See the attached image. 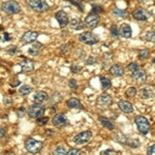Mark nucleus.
<instances>
[{
    "label": "nucleus",
    "instance_id": "f257e3e1",
    "mask_svg": "<svg viewBox=\"0 0 155 155\" xmlns=\"http://www.w3.org/2000/svg\"><path fill=\"white\" fill-rule=\"evenodd\" d=\"M1 11L6 14L7 16L11 15H16L21 12V5L16 0H6L1 3Z\"/></svg>",
    "mask_w": 155,
    "mask_h": 155
},
{
    "label": "nucleus",
    "instance_id": "f03ea898",
    "mask_svg": "<svg viewBox=\"0 0 155 155\" xmlns=\"http://www.w3.org/2000/svg\"><path fill=\"white\" fill-rule=\"evenodd\" d=\"M25 148H26V150L29 153L36 154L38 152H41V149L44 148V142L29 137V139H27L25 141Z\"/></svg>",
    "mask_w": 155,
    "mask_h": 155
},
{
    "label": "nucleus",
    "instance_id": "7ed1b4c3",
    "mask_svg": "<svg viewBox=\"0 0 155 155\" xmlns=\"http://www.w3.org/2000/svg\"><path fill=\"white\" fill-rule=\"evenodd\" d=\"M27 3L32 11L39 14L46 12L50 9V6L46 0H27Z\"/></svg>",
    "mask_w": 155,
    "mask_h": 155
},
{
    "label": "nucleus",
    "instance_id": "20e7f679",
    "mask_svg": "<svg viewBox=\"0 0 155 155\" xmlns=\"http://www.w3.org/2000/svg\"><path fill=\"white\" fill-rule=\"evenodd\" d=\"M134 123L137 124V127L139 131L142 134H149L150 129H151V124L148 121V119L144 116H136L134 117Z\"/></svg>",
    "mask_w": 155,
    "mask_h": 155
},
{
    "label": "nucleus",
    "instance_id": "39448f33",
    "mask_svg": "<svg viewBox=\"0 0 155 155\" xmlns=\"http://www.w3.org/2000/svg\"><path fill=\"white\" fill-rule=\"evenodd\" d=\"M79 41L83 44L89 45V46H93V45H96L97 42L99 41V38L96 34L92 33V32L86 31L83 32L79 35Z\"/></svg>",
    "mask_w": 155,
    "mask_h": 155
},
{
    "label": "nucleus",
    "instance_id": "423d86ee",
    "mask_svg": "<svg viewBox=\"0 0 155 155\" xmlns=\"http://www.w3.org/2000/svg\"><path fill=\"white\" fill-rule=\"evenodd\" d=\"M46 111V107L45 106H42L41 104H32L28 107V111H27V114L30 118L32 119H36L37 117L42 116Z\"/></svg>",
    "mask_w": 155,
    "mask_h": 155
},
{
    "label": "nucleus",
    "instance_id": "0eeeda50",
    "mask_svg": "<svg viewBox=\"0 0 155 155\" xmlns=\"http://www.w3.org/2000/svg\"><path fill=\"white\" fill-rule=\"evenodd\" d=\"M92 131L90 130H85V131H82L80 134H78L77 136H74V143L77 144V145H84V144H87L90 140L92 139Z\"/></svg>",
    "mask_w": 155,
    "mask_h": 155
},
{
    "label": "nucleus",
    "instance_id": "6e6552de",
    "mask_svg": "<svg viewBox=\"0 0 155 155\" xmlns=\"http://www.w3.org/2000/svg\"><path fill=\"white\" fill-rule=\"evenodd\" d=\"M99 21H101V18H99V15H95V14H89L88 16L85 18L84 20V24L85 26H87L90 29H94L98 26Z\"/></svg>",
    "mask_w": 155,
    "mask_h": 155
},
{
    "label": "nucleus",
    "instance_id": "1a4fd4ad",
    "mask_svg": "<svg viewBox=\"0 0 155 155\" xmlns=\"http://www.w3.org/2000/svg\"><path fill=\"white\" fill-rule=\"evenodd\" d=\"M150 12L145 8H137L136 11L132 12V17H134V20H137V21H147L150 18Z\"/></svg>",
    "mask_w": 155,
    "mask_h": 155
},
{
    "label": "nucleus",
    "instance_id": "9d476101",
    "mask_svg": "<svg viewBox=\"0 0 155 155\" xmlns=\"http://www.w3.org/2000/svg\"><path fill=\"white\" fill-rule=\"evenodd\" d=\"M52 123L57 128H61V127L66 126L68 122H67V119L65 118L63 113H57L52 119Z\"/></svg>",
    "mask_w": 155,
    "mask_h": 155
},
{
    "label": "nucleus",
    "instance_id": "9b49d317",
    "mask_svg": "<svg viewBox=\"0 0 155 155\" xmlns=\"http://www.w3.org/2000/svg\"><path fill=\"white\" fill-rule=\"evenodd\" d=\"M55 18H56L57 22H58L59 26L61 28H64L66 27L67 25L69 23V19H68V16L67 14L64 11H58L55 14Z\"/></svg>",
    "mask_w": 155,
    "mask_h": 155
},
{
    "label": "nucleus",
    "instance_id": "f8f14e48",
    "mask_svg": "<svg viewBox=\"0 0 155 155\" xmlns=\"http://www.w3.org/2000/svg\"><path fill=\"white\" fill-rule=\"evenodd\" d=\"M39 33L36 31H32V30H29V31L25 32L22 36L21 41L24 44H32V42H35L37 37H38Z\"/></svg>",
    "mask_w": 155,
    "mask_h": 155
},
{
    "label": "nucleus",
    "instance_id": "ddd939ff",
    "mask_svg": "<svg viewBox=\"0 0 155 155\" xmlns=\"http://www.w3.org/2000/svg\"><path fill=\"white\" fill-rule=\"evenodd\" d=\"M131 77L134 79V82H137V84H144L147 80V74L146 71L143 69H137L136 71L131 72Z\"/></svg>",
    "mask_w": 155,
    "mask_h": 155
},
{
    "label": "nucleus",
    "instance_id": "4468645a",
    "mask_svg": "<svg viewBox=\"0 0 155 155\" xmlns=\"http://www.w3.org/2000/svg\"><path fill=\"white\" fill-rule=\"evenodd\" d=\"M96 104L99 107H110L113 104V98L107 93H102L101 95H98L96 99Z\"/></svg>",
    "mask_w": 155,
    "mask_h": 155
},
{
    "label": "nucleus",
    "instance_id": "2eb2a0df",
    "mask_svg": "<svg viewBox=\"0 0 155 155\" xmlns=\"http://www.w3.org/2000/svg\"><path fill=\"white\" fill-rule=\"evenodd\" d=\"M132 35V30H131V27L129 24H122L121 26L119 27V36H121L122 38H130Z\"/></svg>",
    "mask_w": 155,
    "mask_h": 155
},
{
    "label": "nucleus",
    "instance_id": "dca6fc26",
    "mask_svg": "<svg viewBox=\"0 0 155 155\" xmlns=\"http://www.w3.org/2000/svg\"><path fill=\"white\" fill-rule=\"evenodd\" d=\"M118 107L122 112H124V113H126V114H130L134 112V107H132V104L130 101L120 99L118 101Z\"/></svg>",
    "mask_w": 155,
    "mask_h": 155
},
{
    "label": "nucleus",
    "instance_id": "f3484780",
    "mask_svg": "<svg viewBox=\"0 0 155 155\" xmlns=\"http://www.w3.org/2000/svg\"><path fill=\"white\" fill-rule=\"evenodd\" d=\"M110 74H111L113 77L119 78V77L124 76L125 69H124V67L122 66L121 64H114L113 66L110 67Z\"/></svg>",
    "mask_w": 155,
    "mask_h": 155
},
{
    "label": "nucleus",
    "instance_id": "a211bd4d",
    "mask_svg": "<svg viewBox=\"0 0 155 155\" xmlns=\"http://www.w3.org/2000/svg\"><path fill=\"white\" fill-rule=\"evenodd\" d=\"M20 66L23 72H31L34 71V62L30 59H24L23 61L20 62Z\"/></svg>",
    "mask_w": 155,
    "mask_h": 155
},
{
    "label": "nucleus",
    "instance_id": "6ab92c4d",
    "mask_svg": "<svg viewBox=\"0 0 155 155\" xmlns=\"http://www.w3.org/2000/svg\"><path fill=\"white\" fill-rule=\"evenodd\" d=\"M153 96H154V90L151 87L146 86L140 90V97L142 99H150V98H153Z\"/></svg>",
    "mask_w": 155,
    "mask_h": 155
},
{
    "label": "nucleus",
    "instance_id": "aec40b11",
    "mask_svg": "<svg viewBox=\"0 0 155 155\" xmlns=\"http://www.w3.org/2000/svg\"><path fill=\"white\" fill-rule=\"evenodd\" d=\"M113 139L117 142V143H119L121 145H126L128 137H126L121 130H116L113 134Z\"/></svg>",
    "mask_w": 155,
    "mask_h": 155
},
{
    "label": "nucleus",
    "instance_id": "412c9836",
    "mask_svg": "<svg viewBox=\"0 0 155 155\" xmlns=\"http://www.w3.org/2000/svg\"><path fill=\"white\" fill-rule=\"evenodd\" d=\"M98 121L104 128L109 129V130H114L115 129V123L111 119L107 118V117H98Z\"/></svg>",
    "mask_w": 155,
    "mask_h": 155
},
{
    "label": "nucleus",
    "instance_id": "4be33fe9",
    "mask_svg": "<svg viewBox=\"0 0 155 155\" xmlns=\"http://www.w3.org/2000/svg\"><path fill=\"white\" fill-rule=\"evenodd\" d=\"M49 99V95L47 92L45 91H38L34 94L33 101L35 104H44L45 101H47Z\"/></svg>",
    "mask_w": 155,
    "mask_h": 155
},
{
    "label": "nucleus",
    "instance_id": "5701e85b",
    "mask_svg": "<svg viewBox=\"0 0 155 155\" xmlns=\"http://www.w3.org/2000/svg\"><path fill=\"white\" fill-rule=\"evenodd\" d=\"M42 49H44V46H42V44H41V42H35V44H33L29 48L28 54L31 55V56H38V55L41 54V52Z\"/></svg>",
    "mask_w": 155,
    "mask_h": 155
},
{
    "label": "nucleus",
    "instance_id": "b1692460",
    "mask_svg": "<svg viewBox=\"0 0 155 155\" xmlns=\"http://www.w3.org/2000/svg\"><path fill=\"white\" fill-rule=\"evenodd\" d=\"M69 25H71V29H74V30H82V29H84V27H85L84 22L79 18H74L72 20H71V21H69Z\"/></svg>",
    "mask_w": 155,
    "mask_h": 155
},
{
    "label": "nucleus",
    "instance_id": "393cba45",
    "mask_svg": "<svg viewBox=\"0 0 155 155\" xmlns=\"http://www.w3.org/2000/svg\"><path fill=\"white\" fill-rule=\"evenodd\" d=\"M66 106L69 107V109H84L83 106H82L81 101H79L78 98H69L68 101H66Z\"/></svg>",
    "mask_w": 155,
    "mask_h": 155
},
{
    "label": "nucleus",
    "instance_id": "a878e982",
    "mask_svg": "<svg viewBox=\"0 0 155 155\" xmlns=\"http://www.w3.org/2000/svg\"><path fill=\"white\" fill-rule=\"evenodd\" d=\"M99 80H101V88L104 90H107V89H110L112 87V82H111V80H110L109 78L101 77V78H99Z\"/></svg>",
    "mask_w": 155,
    "mask_h": 155
},
{
    "label": "nucleus",
    "instance_id": "bb28decb",
    "mask_svg": "<svg viewBox=\"0 0 155 155\" xmlns=\"http://www.w3.org/2000/svg\"><path fill=\"white\" fill-rule=\"evenodd\" d=\"M32 91V88L30 86H27V85H23V86H21L18 90L19 94L22 96H27L28 94L31 93Z\"/></svg>",
    "mask_w": 155,
    "mask_h": 155
},
{
    "label": "nucleus",
    "instance_id": "cd10ccee",
    "mask_svg": "<svg viewBox=\"0 0 155 155\" xmlns=\"http://www.w3.org/2000/svg\"><path fill=\"white\" fill-rule=\"evenodd\" d=\"M5 52L7 53V55H9V56H15V55H18L20 53L18 47L14 46V45H12V46L7 47V48L5 49Z\"/></svg>",
    "mask_w": 155,
    "mask_h": 155
},
{
    "label": "nucleus",
    "instance_id": "c85d7f7f",
    "mask_svg": "<svg viewBox=\"0 0 155 155\" xmlns=\"http://www.w3.org/2000/svg\"><path fill=\"white\" fill-rule=\"evenodd\" d=\"M126 146H129L130 148L134 149V148H139L141 146V143H140L137 140H134V139H129L127 140V143H126Z\"/></svg>",
    "mask_w": 155,
    "mask_h": 155
},
{
    "label": "nucleus",
    "instance_id": "c756f323",
    "mask_svg": "<svg viewBox=\"0 0 155 155\" xmlns=\"http://www.w3.org/2000/svg\"><path fill=\"white\" fill-rule=\"evenodd\" d=\"M49 122V117H46V116H39L36 118V124L38 126H44L46 125L47 123Z\"/></svg>",
    "mask_w": 155,
    "mask_h": 155
},
{
    "label": "nucleus",
    "instance_id": "7c9ffc66",
    "mask_svg": "<svg viewBox=\"0 0 155 155\" xmlns=\"http://www.w3.org/2000/svg\"><path fill=\"white\" fill-rule=\"evenodd\" d=\"M113 14L115 17H119V18H125L127 17V11H122V9H119V8H114L113 11Z\"/></svg>",
    "mask_w": 155,
    "mask_h": 155
},
{
    "label": "nucleus",
    "instance_id": "2f4dec72",
    "mask_svg": "<svg viewBox=\"0 0 155 155\" xmlns=\"http://www.w3.org/2000/svg\"><path fill=\"white\" fill-rule=\"evenodd\" d=\"M125 94H126L127 97H129V98H132V97H134V96L137 95V88H136V87H134V86L129 87V88L126 90Z\"/></svg>",
    "mask_w": 155,
    "mask_h": 155
},
{
    "label": "nucleus",
    "instance_id": "473e14b6",
    "mask_svg": "<svg viewBox=\"0 0 155 155\" xmlns=\"http://www.w3.org/2000/svg\"><path fill=\"white\" fill-rule=\"evenodd\" d=\"M62 101V96L60 95L59 93H54L53 95H52L51 97V99H50V101H51V104H58L59 101Z\"/></svg>",
    "mask_w": 155,
    "mask_h": 155
},
{
    "label": "nucleus",
    "instance_id": "72a5a7b5",
    "mask_svg": "<svg viewBox=\"0 0 155 155\" xmlns=\"http://www.w3.org/2000/svg\"><path fill=\"white\" fill-rule=\"evenodd\" d=\"M104 12V7L101 5H98V4H93L92 5V8H91V12L90 14H95V15H98L101 12Z\"/></svg>",
    "mask_w": 155,
    "mask_h": 155
},
{
    "label": "nucleus",
    "instance_id": "f704fd0d",
    "mask_svg": "<svg viewBox=\"0 0 155 155\" xmlns=\"http://www.w3.org/2000/svg\"><path fill=\"white\" fill-rule=\"evenodd\" d=\"M149 55H150V51H149V50L148 49H143V50H141V51H140L139 58L141 59V60H146L149 57Z\"/></svg>",
    "mask_w": 155,
    "mask_h": 155
},
{
    "label": "nucleus",
    "instance_id": "c9c22d12",
    "mask_svg": "<svg viewBox=\"0 0 155 155\" xmlns=\"http://www.w3.org/2000/svg\"><path fill=\"white\" fill-rule=\"evenodd\" d=\"M110 32H111V35L114 37V38H118L119 37V28L117 25H112L111 29H110Z\"/></svg>",
    "mask_w": 155,
    "mask_h": 155
},
{
    "label": "nucleus",
    "instance_id": "e433bc0d",
    "mask_svg": "<svg viewBox=\"0 0 155 155\" xmlns=\"http://www.w3.org/2000/svg\"><path fill=\"white\" fill-rule=\"evenodd\" d=\"M145 38H146V41H149V42H154L155 32L153 31V30H151V31H148L146 33V35H145Z\"/></svg>",
    "mask_w": 155,
    "mask_h": 155
},
{
    "label": "nucleus",
    "instance_id": "4c0bfd02",
    "mask_svg": "<svg viewBox=\"0 0 155 155\" xmlns=\"http://www.w3.org/2000/svg\"><path fill=\"white\" fill-rule=\"evenodd\" d=\"M68 86L72 91H77L78 90V82L76 79H71L68 81Z\"/></svg>",
    "mask_w": 155,
    "mask_h": 155
},
{
    "label": "nucleus",
    "instance_id": "58836bf2",
    "mask_svg": "<svg viewBox=\"0 0 155 155\" xmlns=\"http://www.w3.org/2000/svg\"><path fill=\"white\" fill-rule=\"evenodd\" d=\"M126 68L132 72V71H136L137 69H139L140 68V65L137 63V62H130V63H129L128 65L126 66Z\"/></svg>",
    "mask_w": 155,
    "mask_h": 155
},
{
    "label": "nucleus",
    "instance_id": "ea45409f",
    "mask_svg": "<svg viewBox=\"0 0 155 155\" xmlns=\"http://www.w3.org/2000/svg\"><path fill=\"white\" fill-rule=\"evenodd\" d=\"M12 98L11 96H8V95H5L3 97V104H4V106H5L6 107H12Z\"/></svg>",
    "mask_w": 155,
    "mask_h": 155
},
{
    "label": "nucleus",
    "instance_id": "a19ab883",
    "mask_svg": "<svg viewBox=\"0 0 155 155\" xmlns=\"http://www.w3.org/2000/svg\"><path fill=\"white\" fill-rule=\"evenodd\" d=\"M55 154H60V155H65L66 154V149L63 146H58L54 151Z\"/></svg>",
    "mask_w": 155,
    "mask_h": 155
},
{
    "label": "nucleus",
    "instance_id": "79ce46f5",
    "mask_svg": "<svg viewBox=\"0 0 155 155\" xmlns=\"http://www.w3.org/2000/svg\"><path fill=\"white\" fill-rule=\"evenodd\" d=\"M66 154L67 155H80V154H82V150L72 148V149H69L68 151H66Z\"/></svg>",
    "mask_w": 155,
    "mask_h": 155
},
{
    "label": "nucleus",
    "instance_id": "37998d69",
    "mask_svg": "<svg viewBox=\"0 0 155 155\" xmlns=\"http://www.w3.org/2000/svg\"><path fill=\"white\" fill-rule=\"evenodd\" d=\"M71 71L74 72V74H79V72L82 71V66L77 63H74L71 67Z\"/></svg>",
    "mask_w": 155,
    "mask_h": 155
},
{
    "label": "nucleus",
    "instance_id": "c03bdc74",
    "mask_svg": "<svg viewBox=\"0 0 155 155\" xmlns=\"http://www.w3.org/2000/svg\"><path fill=\"white\" fill-rule=\"evenodd\" d=\"M66 1H68V2H71V3L74 4V6L78 7V8L80 9L81 12H83L84 11V8H83V6H82V4H81V2L79 1V0H66Z\"/></svg>",
    "mask_w": 155,
    "mask_h": 155
},
{
    "label": "nucleus",
    "instance_id": "a18cd8bd",
    "mask_svg": "<svg viewBox=\"0 0 155 155\" xmlns=\"http://www.w3.org/2000/svg\"><path fill=\"white\" fill-rule=\"evenodd\" d=\"M26 113H27V110L25 109L24 107H20L19 109H18V111H17V115H18L19 118H22V117H24Z\"/></svg>",
    "mask_w": 155,
    "mask_h": 155
},
{
    "label": "nucleus",
    "instance_id": "49530a36",
    "mask_svg": "<svg viewBox=\"0 0 155 155\" xmlns=\"http://www.w3.org/2000/svg\"><path fill=\"white\" fill-rule=\"evenodd\" d=\"M101 155H110V154H120L119 151H116L114 149H107L104 151H101Z\"/></svg>",
    "mask_w": 155,
    "mask_h": 155
},
{
    "label": "nucleus",
    "instance_id": "de8ad7c7",
    "mask_svg": "<svg viewBox=\"0 0 155 155\" xmlns=\"http://www.w3.org/2000/svg\"><path fill=\"white\" fill-rule=\"evenodd\" d=\"M60 51H61L62 53H67V52L69 51V45L68 44L62 45V46L60 47Z\"/></svg>",
    "mask_w": 155,
    "mask_h": 155
},
{
    "label": "nucleus",
    "instance_id": "09e8293b",
    "mask_svg": "<svg viewBox=\"0 0 155 155\" xmlns=\"http://www.w3.org/2000/svg\"><path fill=\"white\" fill-rule=\"evenodd\" d=\"M155 153V147H154V144L150 145L148 147V149H147V154L148 155H153Z\"/></svg>",
    "mask_w": 155,
    "mask_h": 155
},
{
    "label": "nucleus",
    "instance_id": "8fccbe9b",
    "mask_svg": "<svg viewBox=\"0 0 155 155\" xmlns=\"http://www.w3.org/2000/svg\"><path fill=\"white\" fill-rule=\"evenodd\" d=\"M96 63V59L94 58L93 56H90L88 59L86 60V64H88V65H92V64H95Z\"/></svg>",
    "mask_w": 155,
    "mask_h": 155
},
{
    "label": "nucleus",
    "instance_id": "3c124183",
    "mask_svg": "<svg viewBox=\"0 0 155 155\" xmlns=\"http://www.w3.org/2000/svg\"><path fill=\"white\" fill-rule=\"evenodd\" d=\"M5 136H6V130L3 127H0V140H2Z\"/></svg>",
    "mask_w": 155,
    "mask_h": 155
},
{
    "label": "nucleus",
    "instance_id": "603ef678",
    "mask_svg": "<svg viewBox=\"0 0 155 155\" xmlns=\"http://www.w3.org/2000/svg\"><path fill=\"white\" fill-rule=\"evenodd\" d=\"M11 39H12V36L9 35L7 32H4V39H3V41H9Z\"/></svg>",
    "mask_w": 155,
    "mask_h": 155
},
{
    "label": "nucleus",
    "instance_id": "864d4df0",
    "mask_svg": "<svg viewBox=\"0 0 155 155\" xmlns=\"http://www.w3.org/2000/svg\"><path fill=\"white\" fill-rule=\"evenodd\" d=\"M140 2H143V3H146V2H148L150 1V0H139Z\"/></svg>",
    "mask_w": 155,
    "mask_h": 155
},
{
    "label": "nucleus",
    "instance_id": "5fc2aeb1",
    "mask_svg": "<svg viewBox=\"0 0 155 155\" xmlns=\"http://www.w3.org/2000/svg\"><path fill=\"white\" fill-rule=\"evenodd\" d=\"M4 28H3V26H1V25H0V31H1V30H3Z\"/></svg>",
    "mask_w": 155,
    "mask_h": 155
},
{
    "label": "nucleus",
    "instance_id": "6e6d98bb",
    "mask_svg": "<svg viewBox=\"0 0 155 155\" xmlns=\"http://www.w3.org/2000/svg\"><path fill=\"white\" fill-rule=\"evenodd\" d=\"M89 1H96V0H89Z\"/></svg>",
    "mask_w": 155,
    "mask_h": 155
}]
</instances>
